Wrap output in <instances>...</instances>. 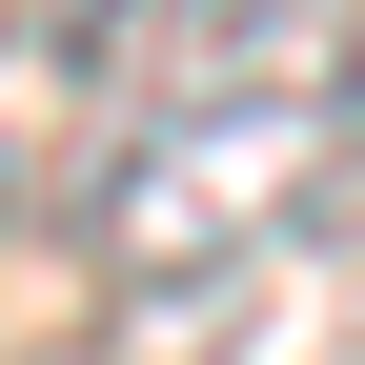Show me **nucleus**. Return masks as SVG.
Instances as JSON below:
<instances>
[{
	"label": "nucleus",
	"instance_id": "nucleus-1",
	"mask_svg": "<svg viewBox=\"0 0 365 365\" xmlns=\"http://www.w3.org/2000/svg\"><path fill=\"white\" fill-rule=\"evenodd\" d=\"M325 143H365L325 61H264V81H182V122L102 163V264L122 284H203V264L284 244V203L325 182Z\"/></svg>",
	"mask_w": 365,
	"mask_h": 365
},
{
	"label": "nucleus",
	"instance_id": "nucleus-2",
	"mask_svg": "<svg viewBox=\"0 0 365 365\" xmlns=\"http://www.w3.org/2000/svg\"><path fill=\"white\" fill-rule=\"evenodd\" d=\"M203 21H223V0H61V81H81V102H122V81L203 61Z\"/></svg>",
	"mask_w": 365,
	"mask_h": 365
}]
</instances>
